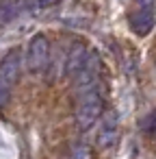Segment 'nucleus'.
I'll return each mask as SVG.
<instances>
[{
    "instance_id": "1",
    "label": "nucleus",
    "mask_w": 156,
    "mask_h": 159,
    "mask_svg": "<svg viewBox=\"0 0 156 159\" xmlns=\"http://www.w3.org/2000/svg\"><path fill=\"white\" fill-rule=\"evenodd\" d=\"M100 111H102V98L95 89V85H87L82 87V96H80V102H78V109H76V122L80 129H91L95 124V120L100 118Z\"/></svg>"
},
{
    "instance_id": "2",
    "label": "nucleus",
    "mask_w": 156,
    "mask_h": 159,
    "mask_svg": "<svg viewBox=\"0 0 156 159\" xmlns=\"http://www.w3.org/2000/svg\"><path fill=\"white\" fill-rule=\"evenodd\" d=\"M26 59H28V68L31 70H39V68H44L48 63V59H50V46H48V39L44 35H35L31 39Z\"/></svg>"
},
{
    "instance_id": "3",
    "label": "nucleus",
    "mask_w": 156,
    "mask_h": 159,
    "mask_svg": "<svg viewBox=\"0 0 156 159\" xmlns=\"http://www.w3.org/2000/svg\"><path fill=\"white\" fill-rule=\"evenodd\" d=\"M20 66H22V57L18 50H11L2 61H0V81H5L7 85L15 83L20 76Z\"/></svg>"
},
{
    "instance_id": "4",
    "label": "nucleus",
    "mask_w": 156,
    "mask_h": 159,
    "mask_svg": "<svg viewBox=\"0 0 156 159\" xmlns=\"http://www.w3.org/2000/svg\"><path fill=\"white\" fill-rule=\"evenodd\" d=\"M89 50L85 46H74L70 52H67V59H65V74L70 76H76L87 63H89Z\"/></svg>"
},
{
    "instance_id": "5",
    "label": "nucleus",
    "mask_w": 156,
    "mask_h": 159,
    "mask_svg": "<svg viewBox=\"0 0 156 159\" xmlns=\"http://www.w3.org/2000/svg\"><path fill=\"white\" fill-rule=\"evenodd\" d=\"M117 133H119V131H117V120H115L113 113H108L106 120H104L102 126H100V133H98V146H102V148L113 146L115 139H117Z\"/></svg>"
},
{
    "instance_id": "6",
    "label": "nucleus",
    "mask_w": 156,
    "mask_h": 159,
    "mask_svg": "<svg viewBox=\"0 0 156 159\" xmlns=\"http://www.w3.org/2000/svg\"><path fill=\"white\" fill-rule=\"evenodd\" d=\"M132 29H134L139 35H145V33L152 29V13H150V11L137 13V18H134V22H132Z\"/></svg>"
},
{
    "instance_id": "7",
    "label": "nucleus",
    "mask_w": 156,
    "mask_h": 159,
    "mask_svg": "<svg viewBox=\"0 0 156 159\" xmlns=\"http://www.w3.org/2000/svg\"><path fill=\"white\" fill-rule=\"evenodd\" d=\"M15 13H18V9L11 0H0V26L9 24L15 18Z\"/></svg>"
},
{
    "instance_id": "8",
    "label": "nucleus",
    "mask_w": 156,
    "mask_h": 159,
    "mask_svg": "<svg viewBox=\"0 0 156 159\" xmlns=\"http://www.w3.org/2000/svg\"><path fill=\"white\" fill-rule=\"evenodd\" d=\"M59 0H39V5L41 7H52V5H57Z\"/></svg>"
},
{
    "instance_id": "9",
    "label": "nucleus",
    "mask_w": 156,
    "mask_h": 159,
    "mask_svg": "<svg viewBox=\"0 0 156 159\" xmlns=\"http://www.w3.org/2000/svg\"><path fill=\"white\" fill-rule=\"evenodd\" d=\"M154 131H156V120H154Z\"/></svg>"
}]
</instances>
